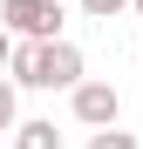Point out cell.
Segmentation results:
<instances>
[{
	"label": "cell",
	"mask_w": 143,
	"mask_h": 149,
	"mask_svg": "<svg viewBox=\"0 0 143 149\" xmlns=\"http://www.w3.org/2000/svg\"><path fill=\"white\" fill-rule=\"evenodd\" d=\"M7 68H14V81H20V88H75V81H82V47H75V41H61V34H55V41L20 34Z\"/></svg>",
	"instance_id": "cell-1"
},
{
	"label": "cell",
	"mask_w": 143,
	"mask_h": 149,
	"mask_svg": "<svg viewBox=\"0 0 143 149\" xmlns=\"http://www.w3.org/2000/svg\"><path fill=\"white\" fill-rule=\"evenodd\" d=\"M0 20H7L14 34L55 41V27H61V0H0Z\"/></svg>",
	"instance_id": "cell-2"
},
{
	"label": "cell",
	"mask_w": 143,
	"mask_h": 149,
	"mask_svg": "<svg viewBox=\"0 0 143 149\" xmlns=\"http://www.w3.org/2000/svg\"><path fill=\"white\" fill-rule=\"evenodd\" d=\"M116 115H123V95H116L109 81H75V122H89V129H109Z\"/></svg>",
	"instance_id": "cell-3"
},
{
	"label": "cell",
	"mask_w": 143,
	"mask_h": 149,
	"mask_svg": "<svg viewBox=\"0 0 143 149\" xmlns=\"http://www.w3.org/2000/svg\"><path fill=\"white\" fill-rule=\"evenodd\" d=\"M14 149H61L55 122H14Z\"/></svg>",
	"instance_id": "cell-4"
},
{
	"label": "cell",
	"mask_w": 143,
	"mask_h": 149,
	"mask_svg": "<svg viewBox=\"0 0 143 149\" xmlns=\"http://www.w3.org/2000/svg\"><path fill=\"white\" fill-rule=\"evenodd\" d=\"M89 149H136V136L109 122V129H95V136H89Z\"/></svg>",
	"instance_id": "cell-5"
},
{
	"label": "cell",
	"mask_w": 143,
	"mask_h": 149,
	"mask_svg": "<svg viewBox=\"0 0 143 149\" xmlns=\"http://www.w3.org/2000/svg\"><path fill=\"white\" fill-rule=\"evenodd\" d=\"M14 88H20V81H0V129H14V122H20V102H14Z\"/></svg>",
	"instance_id": "cell-6"
},
{
	"label": "cell",
	"mask_w": 143,
	"mask_h": 149,
	"mask_svg": "<svg viewBox=\"0 0 143 149\" xmlns=\"http://www.w3.org/2000/svg\"><path fill=\"white\" fill-rule=\"evenodd\" d=\"M123 7H130V0H82V14H89V20H109V14H123Z\"/></svg>",
	"instance_id": "cell-7"
},
{
	"label": "cell",
	"mask_w": 143,
	"mask_h": 149,
	"mask_svg": "<svg viewBox=\"0 0 143 149\" xmlns=\"http://www.w3.org/2000/svg\"><path fill=\"white\" fill-rule=\"evenodd\" d=\"M14 41H20V34L7 27V20H0V68H7V61H14Z\"/></svg>",
	"instance_id": "cell-8"
},
{
	"label": "cell",
	"mask_w": 143,
	"mask_h": 149,
	"mask_svg": "<svg viewBox=\"0 0 143 149\" xmlns=\"http://www.w3.org/2000/svg\"><path fill=\"white\" fill-rule=\"evenodd\" d=\"M130 7H136V14H143V0H130Z\"/></svg>",
	"instance_id": "cell-9"
}]
</instances>
